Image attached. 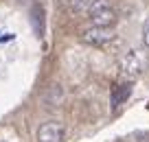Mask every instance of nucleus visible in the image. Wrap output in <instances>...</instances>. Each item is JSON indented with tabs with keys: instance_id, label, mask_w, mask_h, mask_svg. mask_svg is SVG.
I'll list each match as a JSON object with an SVG mask.
<instances>
[{
	"instance_id": "1",
	"label": "nucleus",
	"mask_w": 149,
	"mask_h": 142,
	"mask_svg": "<svg viewBox=\"0 0 149 142\" xmlns=\"http://www.w3.org/2000/svg\"><path fill=\"white\" fill-rule=\"evenodd\" d=\"M86 13L94 26H114L116 22V9L110 0H92Z\"/></svg>"
},
{
	"instance_id": "2",
	"label": "nucleus",
	"mask_w": 149,
	"mask_h": 142,
	"mask_svg": "<svg viewBox=\"0 0 149 142\" xmlns=\"http://www.w3.org/2000/svg\"><path fill=\"white\" fill-rule=\"evenodd\" d=\"M114 39V31H112V26H90L86 28L84 33H81V42H86V44L90 46H105L110 44V42Z\"/></svg>"
},
{
	"instance_id": "3",
	"label": "nucleus",
	"mask_w": 149,
	"mask_h": 142,
	"mask_svg": "<svg viewBox=\"0 0 149 142\" xmlns=\"http://www.w3.org/2000/svg\"><path fill=\"white\" fill-rule=\"evenodd\" d=\"M64 133L66 129L59 120H48L37 127V142H61Z\"/></svg>"
},
{
	"instance_id": "4",
	"label": "nucleus",
	"mask_w": 149,
	"mask_h": 142,
	"mask_svg": "<svg viewBox=\"0 0 149 142\" xmlns=\"http://www.w3.org/2000/svg\"><path fill=\"white\" fill-rule=\"evenodd\" d=\"M140 72H143V59H140V55L136 51L125 53V55L121 57V74L132 81V79H136Z\"/></svg>"
},
{
	"instance_id": "5",
	"label": "nucleus",
	"mask_w": 149,
	"mask_h": 142,
	"mask_svg": "<svg viewBox=\"0 0 149 142\" xmlns=\"http://www.w3.org/2000/svg\"><path fill=\"white\" fill-rule=\"evenodd\" d=\"M130 96H132V83H130V81H127V83H116V85L112 87V98H110L112 109L121 107Z\"/></svg>"
},
{
	"instance_id": "6",
	"label": "nucleus",
	"mask_w": 149,
	"mask_h": 142,
	"mask_svg": "<svg viewBox=\"0 0 149 142\" xmlns=\"http://www.w3.org/2000/svg\"><path fill=\"white\" fill-rule=\"evenodd\" d=\"M31 24H33V28H35V33L42 37L44 35V9H42V5H33V9H31Z\"/></svg>"
},
{
	"instance_id": "7",
	"label": "nucleus",
	"mask_w": 149,
	"mask_h": 142,
	"mask_svg": "<svg viewBox=\"0 0 149 142\" xmlns=\"http://www.w3.org/2000/svg\"><path fill=\"white\" fill-rule=\"evenodd\" d=\"M90 2L92 0H68V9L74 11V13H84V11H88Z\"/></svg>"
},
{
	"instance_id": "8",
	"label": "nucleus",
	"mask_w": 149,
	"mask_h": 142,
	"mask_svg": "<svg viewBox=\"0 0 149 142\" xmlns=\"http://www.w3.org/2000/svg\"><path fill=\"white\" fill-rule=\"evenodd\" d=\"M143 42H145V46H149V20L145 22V26H143Z\"/></svg>"
},
{
	"instance_id": "9",
	"label": "nucleus",
	"mask_w": 149,
	"mask_h": 142,
	"mask_svg": "<svg viewBox=\"0 0 149 142\" xmlns=\"http://www.w3.org/2000/svg\"><path fill=\"white\" fill-rule=\"evenodd\" d=\"M0 142H5V140H0Z\"/></svg>"
}]
</instances>
